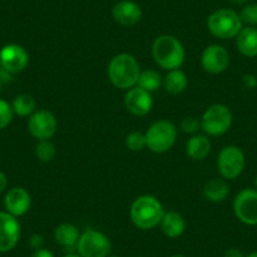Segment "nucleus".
<instances>
[{
  "label": "nucleus",
  "mask_w": 257,
  "mask_h": 257,
  "mask_svg": "<svg viewBox=\"0 0 257 257\" xmlns=\"http://www.w3.org/2000/svg\"><path fill=\"white\" fill-rule=\"evenodd\" d=\"M140 73V64L133 54L118 53L112 57L108 63V80L120 90L127 91L138 86Z\"/></svg>",
  "instance_id": "1"
},
{
  "label": "nucleus",
  "mask_w": 257,
  "mask_h": 257,
  "mask_svg": "<svg viewBox=\"0 0 257 257\" xmlns=\"http://www.w3.org/2000/svg\"><path fill=\"white\" fill-rule=\"evenodd\" d=\"M152 54L155 63L167 71L180 68L185 59V49L182 42L170 34H163L155 38L152 46Z\"/></svg>",
  "instance_id": "2"
},
{
  "label": "nucleus",
  "mask_w": 257,
  "mask_h": 257,
  "mask_svg": "<svg viewBox=\"0 0 257 257\" xmlns=\"http://www.w3.org/2000/svg\"><path fill=\"white\" fill-rule=\"evenodd\" d=\"M164 207L162 202L154 196L145 194L133 202L130 208V218L135 227L143 231L153 229L159 226L164 217Z\"/></svg>",
  "instance_id": "3"
},
{
  "label": "nucleus",
  "mask_w": 257,
  "mask_h": 257,
  "mask_svg": "<svg viewBox=\"0 0 257 257\" xmlns=\"http://www.w3.org/2000/svg\"><path fill=\"white\" fill-rule=\"evenodd\" d=\"M178 138V128L172 121L158 120L145 133L147 148L155 154L167 153L174 147Z\"/></svg>",
  "instance_id": "4"
},
{
  "label": "nucleus",
  "mask_w": 257,
  "mask_h": 257,
  "mask_svg": "<svg viewBox=\"0 0 257 257\" xmlns=\"http://www.w3.org/2000/svg\"><path fill=\"white\" fill-rule=\"evenodd\" d=\"M239 14L232 9H218L208 17L207 27L212 36L219 39L236 38L242 29Z\"/></svg>",
  "instance_id": "5"
},
{
  "label": "nucleus",
  "mask_w": 257,
  "mask_h": 257,
  "mask_svg": "<svg viewBox=\"0 0 257 257\" xmlns=\"http://www.w3.org/2000/svg\"><path fill=\"white\" fill-rule=\"evenodd\" d=\"M233 116L228 106L214 103L209 106L201 117V128L209 137H222L232 126Z\"/></svg>",
  "instance_id": "6"
},
{
  "label": "nucleus",
  "mask_w": 257,
  "mask_h": 257,
  "mask_svg": "<svg viewBox=\"0 0 257 257\" xmlns=\"http://www.w3.org/2000/svg\"><path fill=\"white\" fill-rule=\"evenodd\" d=\"M77 251L81 257H107L111 252V242L103 232L87 228L81 233Z\"/></svg>",
  "instance_id": "7"
},
{
  "label": "nucleus",
  "mask_w": 257,
  "mask_h": 257,
  "mask_svg": "<svg viewBox=\"0 0 257 257\" xmlns=\"http://www.w3.org/2000/svg\"><path fill=\"white\" fill-rule=\"evenodd\" d=\"M244 154L236 145H227L219 152L217 168L223 179H236L244 169Z\"/></svg>",
  "instance_id": "8"
},
{
  "label": "nucleus",
  "mask_w": 257,
  "mask_h": 257,
  "mask_svg": "<svg viewBox=\"0 0 257 257\" xmlns=\"http://www.w3.org/2000/svg\"><path fill=\"white\" fill-rule=\"evenodd\" d=\"M233 212L239 222L247 226L257 224V189H242L234 198Z\"/></svg>",
  "instance_id": "9"
},
{
  "label": "nucleus",
  "mask_w": 257,
  "mask_h": 257,
  "mask_svg": "<svg viewBox=\"0 0 257 257\" xmlns=\"http://www.w3.org/2000/svg\"><path fill=\"white\" fill-rule=\"evenodd\" d=\"M58 122L49 110H37L29 116L28 130L37 140H51L56 135Z\"/></svg>",
  "instance_id": "10"
},
{
  "label": "nucleus",
  "mask_w": 257,
  "mask_h": 257,
  "mask_svg": "<svg viewBox=\"0 0 257 257\" xmlns=\"http://www.w3.org/2000/svg\"><path fill=\"white\" fill-rule=\"evenodd\" d=\"M29 64V54L19 44L11 43L0 49V67L9 73L23 72Z\"/></svg>",
  "instance_id": "11"
},
{
  "label": "nucleus",
  "mask_w": 257,
  "mask_h": 257,
  "mask_svg": "<svg viewBox=\"0 0 257 257\" xmlns=\"http://www.w3.org/2000/svg\"><path fill=\"white\" fill-rule=\"evenodd\" d=\"M21 224L17 217L8 212H0V252H9L21 239Z\"/></svg>",
  "instance_id": "12"
},
{
  "label": "nucleus",
  "mask_w": 257,
  "mask_h": 257,
  "mask_svg": "<svg viewBox=\"0 0 257 257\" xmlns=\"http://www.w3.org/2000/svg\"><path fill=\"white\" fill-rule=\"evenodd\" d=\"M201 63L206 72L219 75L229 66L228 51L219 44H211L202 53Z\"/></svg>",
  "instance_id": "13"
},
{
  "label": "nucleus",
  "mask_w": 257,
  "mask_h": 257,
  "mask_svg": "<svg viewBox=\"0 0 257 257\" xmlns=\"http://www.w3.org/2000/svg\"><path fill=\"white\" fill-rule=\"evenodd\" d=\"M123 103L128 112L134 116H145L152 111L153 97L152 93L143 90L139 86L126 91Z\"/></svg>",
  "instance_id": "14"
},
{
  "label": "nucleus",
  "mask_w": 257,
  "mask_h": 257,
  "mask_svg": "<svg viewBox=\"0 0 257 257\" xmlns=\"http://www.w3.org/2000/svg\"><path fill=\"white\" fill-rule=\"evenodd\" d=\"M32 204L31 194L23 187H14L8 190L4 198V206L8 213L14 217H22L29 211Z\"/></svg>",
  "instance_id": "15"
},
{
  "label": "nucleus",
  "mask_w": 257,
  "mask_h": 257,
  "mask_svg": "<svg viewBox=\"0 0 257 257\" xmlns=\"http://www.w3.org/2000/svg\"><path fill=\"white\" fill-rule=\"evenodd\" d=\"M142 8L132 0H121L112 8V18L122 27H134L142 21Z\"/></svg>",
  "instance_id": "16"
},
{
  "label": "nucleus",
  "mask_w": 257,
  "mask_h": 257,
  "mask_svg": "<svg viewBox=\"0 0 257 257\" xmlns=\"http://www.w3.org/2000/svg\"><path fill=\"white\" fill-rule=\"evenodd\" d=\"M211 140L207 135H193L185 144V153L192 160H204L211 153Z\"/></svg>",
  "instance_id": "17"
},
{
  "label": "nucleus",
  "mask_w": 257,
  "mask_h": 257,
  "mask_svg": "<svg viewBox=\"0 0 257 257\" xmlns=\"http://www.w3.org/2000/svg\"><path fill=\"white\" fill-rule=\"evenodd\" d=\"M237 49L239 53L243 54L244 57L257 56V28L254 27H246L242 28L241 32L236 37Z\"/></svg>",
  "instance_id": "18"
},
{
  "label": "nucleus",
  "mask_w": 257,
  "mask_h": 257,
  "mask_svg": "<svg viewBox=\"0 0 257 257\" xmlns=\"http://www.w3.org/2000/svg\"><path fill=\"white\" fill-rule=\"evenodd\" d=\"M160 228L163 233L169 238H179L185 231V221L182 214L178 212H165L160 222Z\"/></svg>",
  "instance_id": "19"
},
{
  "label": "nucleus",
  "mask_w": 257,
  "mask_h": 257,
  "mask_svg": "<svg viewBox=\"0 0 257 257\" xmlns=\"http://www.w3.org/2000/svg\"><path fill=\"white\" fill-rule=\"evenodd\" d=\"M229 194V185L223 178H213L204 184L203 196L207 201L219 203L227 199Z\"/></svg>",
  "instance_id": "20"
},
{
  "label": "nucleus",
  "mask_w": 257,
  "mask_h": 257,
  "mask_svg": "<svg viewBox=\"0 0 257 257\" xmlns=\"http://www.w3.org/2000/svg\"><path fill=\"white\" fill-rule=\"evenodd\" d=\"M80 231L77 227L72 223H62L56 227L53 232L54 241L62 247H73L77 246V242L80 239Z\"/></svg>",
  "instance_id": "21"
},
{
  "label": "nucleus",
  "mask_w": 257,
  "mask_h": 257,
  "mask_svg": "<svg viewBox=\"0 0 257 257\" xmlns=\"http://www.w3.org/2000/svg\"><path fill=\"white\" fill-rule=\"evenodd\" d=\"M163 86L165 91L172 95H179L184 92L188 87V77L182 70H172L168 72L165 78L163 80Z\"/></svg>",
  "instance_id": "22"
},
{
  "label": "nucleus",
  "mask_w": 257,
  "mask_h": 257,
  "mask_svg": "<svg viewBox=\"0 0 257 257\" xmlns=\"http://www.w3.org/2000/svg\"><path fill=\"white\" fill-rule=\"evenodd\" d=\"M162 85H163V78L158 71L155 70L142 71L139 81H138V86H139L140 88H143V90L152 93L154 92V91H157Z\"/></svg>",
  "instance_id": "23"
},
{
  "label": "nucleus",
  "mask_w": 257,
  "mask_h": 257,
  "mask_svg": "<svg viewBox=\"0 0 257 257\" xmlns=\"http://www.w3.org/2000/svg\"><path fill=\"white\" fill-rule=\"evenodd\" d=\"M14 113L19 116H31L32 113L36 111L37 103L33 96L27 95V93H22L14 98L13 103H12Z\"/></svg>",
  "instance_id": "24"
},
{
  "label": "nucleus",
  "mask_w": 257,
  "mask_h": 257,
  "mask_svg": "<svg viewBox=\"0 0 257 257\" xmlns=\"http://www.w3.org/2000/svg\"><path fill=\"white\" fill-rule=\"evenodd\" d=\"M34 155L42 163H51L57 155L56 145L51 140H39L34 148Z\"/></svg>",
  "instance_id": "25"
},
{
  "label": "nucleus",
  "mask_w": 257,
  "mask_h": 257,
  "mask_svg": "<svg viewBox=\"0 0 257 257\" xmlns=\"http://www.w3.org/2000/svg\"><path fill=\"white\" fill-rule=\"evenodd\" d=\"M125 145L132 152H142L147 148V139L145 134L140 132H133L126 137Z\"/></svg>",
  "instance_id": "26"
},
{
  "label": "nucleus",
  "mask_w": 257,
  "mask_h": 257,
  "mask_svg": "<svg viewBox=\"0 0 257 257\" xmlns=\"http://www.w3.org/2000/svg\"><path fill=\"white\" fill-rule=\"evenodd\" d=\"M14 111L11 103L0 98V130L8 127L13 121Z\"/></svg>",
  "instance_id": "27"
},
{
  "label": "nucleus",
  "mask_w": 257,
  "mask_h": 257,
  "mask_svg": "<svg viewBox=\"0 0 257 257\" xmlns=\"http://www.w3.org/2000/svg\"><path fill=\"white\" fill-rule=\"evenodd\" d=\"M239 18L248 27L257 26V4H247L239 13Z\"/></svg>",
  "instance_id": "28"
},
{
  "label": "nucleus",
  "mask_w": 257,
  "mask_h": 257,
  "mask_svg": "<svg viewBox=\"0 0 257 257\" xmlns=\"http://www.w3.org/2000/svg\"><path fill=\"white\" fill-rule=\"evenodd\" d=\"M199 128H201V118L198 120L196 116H187L180 122V130L185 134L196 135L199 132Z\"/></svg>",
  "instance_id": "29"
},
{
  "label": "nucleus",
  "mask_w": 257,
  "mask_h": 257,
  "mask_svg": "<svg viewBox=\"0 0 257 257\" xmlns=\"http://www.w3.org/2000/svg\"><path fill=\"white\" fill-rule=\"evenodd\" d=\"M29 244H31V246L33 247L34 249L41 248L42 244H43V237H42L41 234H38V233L32 234V237L29 238Z\"/></svg>",
  "instance_id": "30"
},
{
  "label": "nucleus",
  "mask_w": 257,
  "mask_h": 257,
  "mask_svg": "<svg viewBox=\"0 0 257 257\" xmlns=\"http://www.w3.org/2000/svg\"><path fill=\"white\" fill-rule=\"evenodd\" d=\"M31 257H54V254L52 253V251H49V249L41 247V248L38 249H34V252L31 254Z\"/></svg>",
  "instance_id": "31"
},
{
  "label": "nucleus",
  "mask_w": 257,
  "mask_h": 257,
  "mask_svg": "<svg viewBox=\"0 0 257 257\" xmlns=\"http://www.w3.org/2000/svg\"><path fill=\"white\" fill-rule=\"evenodd\" d=\"M224 257H244V254L238 248H228L224 252Z\"/></svg>",
  "instance_id": "32"
},
{
  "label": "nucleus",
  "mask_w": 257,
  "mask_h": 257,
  "mask_svg": "<svg viewBox=\"0 0 257 257\" xmlns=\"http://www.w3.org/2000/svg\"><path fill=\"white\" fill-rule=\"evenodd\" d=\"M8 187V178L3 172H0V193H3Z\"/></svg>",
  "instance_id": "33"
},
{
  "label": "nucleus",
  "mask_w": 257,
  "mask_h": 257,
  "mask_svg": "<svg viewBox=\"0 0 257 257\" xmlns=\"http://www.w3.org/2000/svg\"><path fill=\"white\" fill-rule=\"evenodd\" d=\"M244 257H257V251L251 252V253H248L247 256H244Z\"/></svg>",
  "instance_id": "34"
},
{
  "label": "nucleus",
  "mask_w": 257,
  "mask_h": 257,
  "mask_svg": "<svg viewBox=\"0 0 257 257\" xmlns=\"http://www.w3.org/2000/svg\"><path fill=\"white\" fill-rule=\"evenodd\" d=\"M63 257H81L80 254H75V253H68V254H64Z\"/></svg>",
  "instance_id": "35"
},
{
  "label": "nucleus",
  "mask_w": 257,
  "mask_h": 257,
  "mask_svg": "<svg viewBox=\"0 0 257 257\" xmlns=\"http://www.w3.org/2000/svg\"><path fill=\"white\" fill-rule=\"evenodd\" d=\"M232 2H234V3L241 4V3H246V2H248V0H232Z\"/></svg>",
  "instance_id": "36"
},
{
  "label": "nucleus",
  "mask_w": 257,
  "mask_h": 257,
  "mask_svg": "<svg viewBox=\"0 0 257 257\" xmlns=\"http://www.w3.org/2000/svg\"><path fill=\"white\" fill-rule=\"evenodd\" d=\"M4 83H6V82H4V81L2 80V78H0V91H2V86H3Z\"/></svg>",
  "instance_id": "37"
},
{
  "label": "nucleus",
  "mask_w": 257,
  "mask_h": 257,
  "mask_svg": "<svg viewBox=\"0 0 257 257\" xmlns=\"http://www.w3.org/2000/svg\"><path fill=\"white\" fill-rule=\"evenodd\" d=\"M170 257H185V256H183V254H173V256Z\"/></svg>",
  "instance_id": "38"
},
{
  "label": "nucleus",
  "mask_w": 257,
  "mask_h": 257,
  "mask_svg": "<svg viewBox=\"0 0 257 257\" xmlns=\"http://www.w3.org/2000/svg\"><path fill=\"white\" fill-rule=\"evenodd\" d=\"M254 185H256V189H257V175L256 178H254Z\"/></svg>",
  "instance_id": "39"
}]
</instances>
